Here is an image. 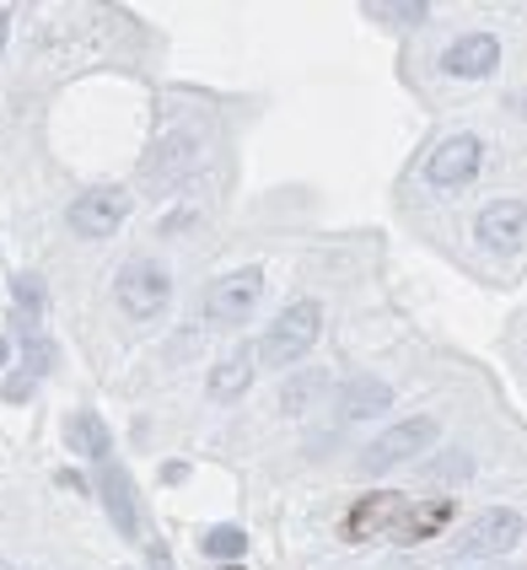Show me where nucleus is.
I'll use <instances>...</instances> for the list:
<instances>
[{"label": "nucleus", "instance_id": "3", "mask_svg": "<svg viewBox=\"0 0 527 570\" xmlns=\"http://www.w3.org/2000/svg\"><path fill=\"white\" fill-rule=\"evenodd\" d=\"M124 221H129V194H124L119 183H97V189L76 194V204H71V232L92 238V243L114 238Z\"/></svg>", "mask_w": 527, "mask_h": 570}, {"label": "nucleus", "instance_id": "22", "mask_svg": "<svg viewBox=\"0 0 527 570\" xmlns=\"http://www.w3.org/2000/svg\"><path fill=\"white\" fill-rule=\"evenodd\" d=\"M6 361H11V345H6V339H0V367H6Z\"/></svg>", "mask_w": 527, "mask_h": 570}, {"label": "nucleus", "instance_id": "16", "mask_svg": "<svg viewBox=\"0 0 527 570\" xmlns=\"http://www.w3.org/2000/svg\"><path fill=\"white\" fill-rule=\"evenodd\" d=\"M200 549L210 555V560H221V566H238V560L247 555V532L232 528V522H221V528H204Z\"/></svg>", "mask_w": 527, "mask_h": 570}, {"label": "nucleus", "instance_id": "11", "mask_svg": "<svg viewBox=\"0 0 527 570\" xmlns=\"http://www.w3.org/2000/svg\"><path fill=\"white\" fill-rule=\"evenodd\" d=\"M97 489H103V506H108L114 528H119L124 538H135V532H140V500H135V479H129V468L103 463V468H97Z\"/></svg>", "mask_w": 527, "mask_h": 570}, {"label": "nucleus", "instance_id": "10", "mask_svg": "<svg viewBox=\"0 0 527 570\" xmlns=\"http://www.w3.org/2000/svg\"><path fill=\"white\" fill-rule=\"evenodd\" d=\"M523 226H527V204L523 200H489L474 221V238L489 253H517L523 247Z\"/></svg>", "mask_w": 527, "mask_h": 570}, {"label": "nucleus", "instance_id": "13", "mask_svg": "<svg viewBox=\"0 0 527 570\" xmlns=\"http://www.w3.org/2000/svg\"><path fill=\"white\" fill-rule=\"evenodd\" d=\"M452 517H457V506L452 500H420V506H409L399 532H393V543H425V538H436L442 528H452Z\"/></svg>", "mask_w": 527, "mask_h": 570}, {"label": "nucleus", "instance_id": "12", "mask_svg": "<svg viewBox=\"0 0 527 570\" xmlns=\"http://www.w3.org/2000/svg\"><path fill=\"white\" fill-rule=\"evenodd\" d=\"M495 65H500V43L489 39V33H463V39L442 54V71L457 76V82H479Z\"/></svg>", "mask_w": 527, "mask_h": 570}, {"label": "nucleus", "instance_id": "15", "mask_svg": "<svg viewBox=\"0 0 527 570\" xmlns=\"http://www.w3.org/2000/svg\"><path fill=\"white\" fill-rule=\"evenodd\" d=\"M65 442L76 452H86V457H97V463H108V425L97 414H76L71 431H65Z\"/></svg>", "mask_w": 527, "mask_h": 570}, {"label": "nucleus", "instance_id": "18", "mask_svg": "<svg viewBox=\"0 0 527 570\" xmlns=\"http://www.w3.org/2000/svg\"><path fill=\"white\" fill-rule=\"evenodd\" d=\"M11 291H17V307L39 318V307H43V281H39V275H17V281H11Z\"/></svg>", "mask_w": 527, "mask_h": 570}, {"label": "nucleus", "instance_id": "24", "mask_svg": "<svg viewBox=\"0 0 527 570\" xmlns=\"http://www.w3.org/2000/svg\"><path fill=\"white\" fill-rule=\"evenodd\" d=\"M221 570H243V566H221Z\"/></svg>", "mask_w": 527, "mask_h": 570}, {"label": "nucleus", "instance_id": "9", "mask_svg": "<svg viewBox=\"0 0 527 570\" xmlns=\"http://www.w3.org/2000/svg\"><path fill=\"white\" fill-rule=\"evenodd\" d=\"M479 162H485L479 135H446L442 146L431 151V162H425V178H431L436 189H463V183L479 178Z\"/></svg>", "mask_w": 527, "mask_h": 570}, {"label": "nucleus", "instance_id": "19", "mask_svg": "<svg viewBox=\"0 0 527 570\" xmlns=\"http://www.w3.org/2000/svg\"><path fill=\"white\" fill-rule=\"evenodd\" d=\"M371 17H382V22H425V6H371Z\"/></svg>", "mask_w": 527, "mask_h": 570}, {"label": "nucleus", "instance_id": "5", "mask_svg": "<svg viewBox=\"0 0 527 570\" xmlns=\"http://www.w3.org/2000/svg\"><path fill=\"white\" fill-rule=\"evenodd\" d=\"M517 538H523V511H512V506H495L485 517H474L463 538H457V555L463 560H495V555H512L517 549Z\"/></svg>", "mask_w": 527, "mask_h": 570}, {"label": "nucleus", "instance_id": "20", "mask_svg": "<svg viewBox=\"0 0 527 570\" xmlns=\"http://www.w3.org/2000/svg\"><path fill=\"white\" fill-rule=\"evenodd\" d=\"M151 570H178V566H172V555H167L162 543H157V549H151Z\"/></svg>", "mask_w": 527, "mask_h": 570}, {"label": "nucleus", "instance_id": "14", "mask_svg": "<svg viewBox=\"0 0 527 570\" xmlns=\"http://www.w3.org/2000/svg\"><path fill=\"white\" fill-rule=\"evenodd\" d=\"M388 404H393V388H388V382H377V377H361V382H350V388H345L339 414H345V420H377Z\"/></svg>", "mask_w": 527, "mask_h": 570}, {"label": "nucleus", "instance_id": "6", "mask_svg": "<svg viewBox=\"0 0 527 570\" xmlns=\"http://www.w3.org/2000/svg\"><path fill=\"white\" fill-rule=\"evenodd\" d=\"M409 500L399 495V489H371V495H361L350 511H345V538L350 543H371V538H393L399 532V522H404Z\"/></svg>", "mask_w": 527, "mask_h": 570}, {"label": "nucleus", "instance_id": "4", "mask_svg": "<svg viewBox=\"0 0 527 570\" xmlns=\"http://www.w3.org/2000/svg\"><path fill=\"white\" fill-rule=\"evenodd\" d=\"M431 442H436V420H431V414H414V420H404V425H388V431L361 452V468L366 474L399 468V463H409V457H420Z\"/></svg>", "mask_w": 527, "mask_h": 570}, {"label": "nucleus", "instance_id": "8", "mask_svg": "<svg viewBox=\"0 0 527 570\" xmlns=\"http://www.w3.org/2000/svg\"><path fill=\"white\" fill-rule=\"evenodd\" d=\"M194 162H200V140H194L189 129H178V135H167V140L151 146V157L140 167V183H146L151 194H162L172 183H183V178L194 172Z\"/></svg>", "mask_w": 527, "mask_h": 570}, {"label": "nucleus", "instance_id": "2", "mask_svg": "<svg viewBox=\"0 0 527 570\" xmlns=\"http://www.w3.org/2000/svg\"><path fill=\"white\" fill-rule=\"evenodd\" d=\"M114 296H119V307L129 318H157L167 307V296H172V281H167V270L157 258H129L119 270V281H114Z\"/></svg>", "mask_w": 527, "mask_h": 570}, {"label": "nucleus", "instance_id": "7", "mask_svg": "<svg viewBox=\"0 0 527 570\" xmlns=\"http://www.w3.org/2000/svg\"><path fill=\"white\" fill-rule=\"evenodd\" d=\"M259 296H264V270H232V275H221L204 291V318L221 328L243 324L247 313L259 307Z\"/></svg>", "mask_w": 527, "mask_h": 570}, {"label": "nucleus", "instance_id": "17", "mask_svg": "<svg viewBox=\"0 0 527 570\" xmlns=\"http://www.w3.org/2000/svg\"><path fill=\"white\" fill-rule=\"evenodd\" d=\"M247 377H253V356H232V361H221V367L210 371V399H238L247 388Z\"/></svg>", "mask_w": 527, "mask_h": 570}, {"label": "nucleus", "instance_id": "21", "mask_svg": "<svg viewBox=\"0 0 527 570\" xmlns=\"http://www.w3.org/2000/svg\"><path fill=\"white\" fill-rule=\"evenodd\" d=\"M6 28H11V11L0 6V49H6Z\"/></svg>", "mask_w": 527, "mask_h": 570}, {"label": "nucleus", "instance_id": "1", "mask_svg": "<svg viewBox=\"0 0 527 570\" xmlns=\"http://www.w3.org/2000/svg\"><path fill=\"white\" fill-rule=\"evenodd\" d=\"M318 334H324V302L302 296V302H291L281 318L264 328V339H259V361H264V367H296V361L318 345Z\"/></svg>", "mask_w": 527, "mask_h": 570}, {"label": "nucleus", "instance_id": "23", "mask_svg": "<svg viewBox=\"0 0 527 570\" xmlns=\"http://www.w3.org/2000/svg\"><path fill=\"white\" fill-rule=\"evenodd\" d=\"M479 570H506V566H479Z\"/></svg>", "mask_w": 527, "mask_h": 570}]
</instances>
